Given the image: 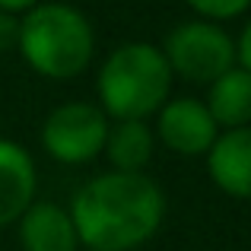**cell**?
Wrapping results in <instances>:
<instances>
[{
    "instance_id": "1",
    "label": "cell",
    "mask_w": 251,
    "mask_h": 251,
    "mask_svg": "<svg viewBox=\"0 0 251 251\" xmlns=\"http://www.w3.org/2000/svg\"><path fill=\"white\" fill-rule=\"evenodd\" d=\"M76 239L89 251H134L159 232L166 194L147 172H102L70 203Z\"/></svg>"
},
{
    "instance_id": "2",
    "label": "cell",
    "mask_w": 251,
    "mask_h": 251,
    "mask_svg": "<svg viewBox=\"0 0 251 251\" xmlns=\"http://www.w3.org/2000/svg\"><path fill=\"white\" fill-rule=\"evenodd\" d=\"M172 80L159 45L124 42L96 74L99 108L108 121H147L172 99Z\"/></svg>"
},
{
    "instance_id": "3",
    "label": "cell",
    "mask_w": 251,
    "mask_h": 251,
    "mask_svg": "<svg viewBox=\"0 0 251 251\" xmlns=\"http://www.w3.org/2000/svg\"><path fill=\"white\" fill-rule=\"evenodd\" d=\"M16 51L45 80H74L92 64L96 32L76 6L35 3L19 16Z\"/></svg>"
},
{
    "instance_id": "4",
    "label": "cell",
    "mask_w": 251,
    "mask_h": 251,
    "mask_svg": "<svg viewBox=\"0 0 251 251\" xmlns=\"http://www.w3.org/2000/svg\"><path fill=\"white\" fill-rule=\"evenodd\" d=\"M159 51L172 76H181L184 83L194 86H210L216 76L235 67V38L220 23H207V19L178 23Z\"/></svg>"
},
{
    "instance_id": "5",
    "label": "cell",
    "mask_w": 251,
    "mask_h": 251,
    "mask_svg": "<svg viewBox=\"0 0 251 251\" xmlns=\"http://www.w3.org/2000/svg\"><path fill=\"white\" fill-rule=\"evenodd\" d=\"M108 118L92 102H64L45 118L42 147L61 166H86L102 156Z\"/></svg>"
},
{
    "instance_id": "6",
    "label": "cell",
    "mask_w": 251,
    "mask_h": 251,
    "mask_svg": "<svg viewBox=\"0 0 251 251\" xmlns=\"http://www.w3.org/2000/svg\"><path fill=\"white\" fill-rule=\"evenodd\" d=\"M153 134L159 137V143L172 150L175 156L194 159V156H207V150L213 147V140L220 137V127L210 118L207 105L201 99H169L159 111H156V127Z\"/></svg>"
},
{
    "instance_id": "7",
    "label": "cell",
    "mask_w": 251,
    "mask_h": 251,
    "mask_svg": "<svg viewBox=\"0 0 251 251\" xmlns=\"http://www.w3.org/2000/svg\"><path fill=\"white\" fill-rule=\"evenodd\" d=\"M207 175L223 194L251 197V124L248 127L220 130L207 150Z\"/></svg>"
},
{
    "instance_id": "8",
    "label": "cell",
    "mask_w": 251,
    "mask_h": 251,
    "mask_svg": "<svg viewBox=\"0 0 251 251\" xmlns=\"http://www.w3.org/2000/svg\"><path fill=\"white\" fill-rule=\"evenodd\" d=\"M38 172L29 150L0 137V229L13 226L35 203Z\"/></svg>"
},
{
    "instance_id": "9",
    "label": "cell",
    "mask_w": 251,
    "mask_h": 251,
    "mask_svg": "<svg viewBox=\"0 0 251 251\" xmlns=\"http://www.w3.org/2000/svg\"><path fill=\"white\" fill-rule=\"evenodd\" d=\"M19 226V245L23 251H76L74 220H70L67 207L51 201H35L23 216L16 220Z\"/></svg>"
},
{
    "instance_id": "10",
    "label": "cell",
    "mask_w": 251,
    "mask_h": 251,
    "mask_svg": "<svg viewBox=\"0 0 251 251\" xmlns=\"http://www.w3.org/2000/svg\"><path fill=\"white\" fill-rule=\"evenodd\" d=\"M203 105H207L210 118L216 121L220 130L248 127L251 124V74L235 64L232 70H226L223 76H216L207 86Z\"/></svg>"
},
{
    "instance_id": "11",
    "label": "cell",
    "mask_w": 251,
    "mask_h": 251,
    "mask_svg": "<svg viewBox=\"0 0 251 251\" xmlns=\"http://www.w3.org/2000/svg\"><path fill=\"white\" fill-rule=\"evenodd\" d=\"M156 134L147 121H108L102 156L115 172H143L153 159Z\"/></svg>"
},
{
    "instance_id": "12",
    "label": "cell",
    "mask_w": 251,
    "mask_h": 251,
    "mask_svg": "<svg viewBox=\"0 0 251 251\" xmlns=\"http://www.w3.org/2000/svg\"><path fill=\"white\" fill-rule=\"evenodd\" d=\"M191 10L197 13V19H207V23H229V19H239L242 13H248L251 0H184Z\"/></svg>"
},
{
    "instance_id": "13",
    "label": "cell",
    "mask_w": 251,
    "mask_h": 251,
    "mask_svg": "<svg viewBox=\"0 0 251 251\" xmlns=\"http://www.w3.org/2000/svg\"><path fill=\"white\" fill-rule=\"evenodd\" d=\"M16 42H19V16L0 10V54L16 51Z\"/></svg>"
},
{
    "instance_id": "14",
    "label": "cell",
    "mask_w": 251,
    "mask_h": 251,
    "mask_svg": "<svg viewBox=\"0 0 251 251\" xmlns=\"http://www.w3.org/2000/svg\"><path fill=\"white\" fill-rule=\"evenodd\" d=\"M235 64L251 74V19L242 25L239 38H235Z\"/></svg>"
},
{
    "instance_id": "15",
    "label": "cell",
    "mask_w": 251,
    "mask_h": 251,
    "mask_svg": "<svg viewBox=\"0 0 251 251\" xmlns=\"http://www.w3.org/2000/svg\"><path fill=\"white\" fill-rule=\"evenodd\" d=\"M35 3H42V0H0V10L13 13V16H23V13H29Z\"/></svg>"
}]
</instances>
